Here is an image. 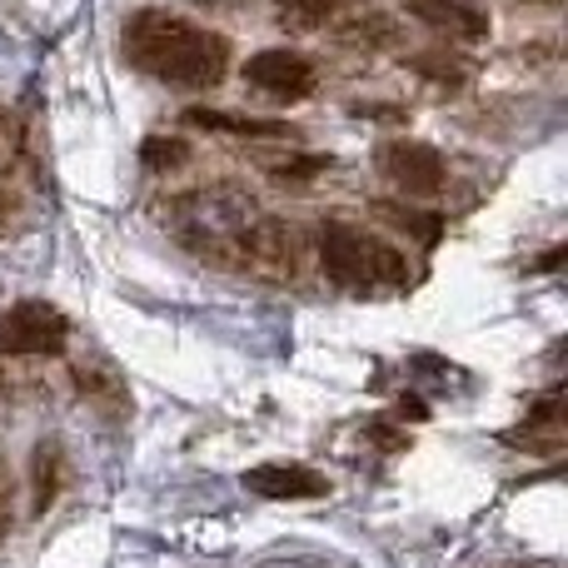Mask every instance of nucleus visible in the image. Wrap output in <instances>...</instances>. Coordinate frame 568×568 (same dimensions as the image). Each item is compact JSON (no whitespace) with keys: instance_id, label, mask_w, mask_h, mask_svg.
I'll list each match as a JSON object with an SVG mask.
<instances>
[{"instance_id":"1","label":"nucleus","mask_w":568,"mask_h":568,"mask_svg":"<svg viewBox=\"0 0 568 568\" xmlns=\"http://www.w3.org/2000/svg\"><path fill=\"white\" fill-rule=\"evenodd\" d=\"M120 55L140 75L175 90H215L230 75V40L210 26L175 16V10L145 6L120 26Z\"/></svg>"},{"instance_id":"2","label":"nucleus","mask_w":568,"mask_h":568,"mask_svg":"<svg viewBox=\"0 0 568 568\" xmlns=\"http://www.w3.org/2000/svg\"><path fill=\"white\" fill-rule=\"evenodd\" d=\"M320 270H324V280L349 294L404 290V284H409V260H404L389 240H379L364 225H349V220H324Z\"/></svg>"},{"instance_id":"3","label":"nucleus","mask_w":568,"mask_h":568,"mask_svg":"<svg viewBox=\"0 0 568 568\" xmlns=\"http://www.w3.org/2000/svg\"><path fill=\"white\" fill-rule=\"evenodd\" d=\"M70 339V320L50 300H16L0 314V354L30 359V354H60Z\"/></svg>"},{"instance_id":"4","label":"nucleus","mask_w":568,"mask_h":568,"mask_svg":"<svg viewBox=\"0 0 568 568\" xmlns=\"http://www.w3.org/2000/svg\"><path fill=\"white\" fill-rule=\"evenodd\" d=\"M379 170L409 200L444 195V180H449V165H444V155L429 140H389V145H379Z\"/></svg>"},{"instance_id":"5","label":"nucleus","mask_w":568,"mask_h":568,"mask_svg":"<svg viewBox=\"0 0 568 568\" xmlns=\"http://www.w3.org/2000/svg\"><path fill=\"white\" fill-rule=\"evenodd\" d=\"M245 85H255L260 95H270V100H300L314 90V65L290 45L260 50L245 65Z\"/></svg>"},{"instance_id":"6","label":"nucleus","mask_w":568,"mask_h":568,"mask_svg":"<svg viewBox=\"0 0 568 568\" xmlns=\"http://www.w3.org/2000/svg\"><path fill=\"white\" fill-rule=\"evenodd\" d=\"M245 489L260 494L270 504H294V499H324L329 479H324L314 464H294V459H270L245 469Z\"/></svg>"},{"instance_id":"7","label":"nucleus","mask_w":568,"mask_h":568,"mask_svg":"<svg viewBox=\"0 0 568 568\" xmlns=\"http://www.w3.org/2000/svg\"><path fill=\"white\" fill-rule=\"evenodd\" d=\"M404 10H409L419 26L439 30V36H449V40L489 36V16H484L479 6H469V0H404Z\"/></svg>"},{"instance_id":"8","label":"nucleus","mask_w":568,"mask_h":568,"mask_svg":"<svg viewBox=\"0 0 568 568\" xmlns=\"http://www.w3.org/2000/svg\"><path fill=\"white\" fill-rule=\"evenodd\" d=\"M185 120L195 130H220V135H250V140H300V130L290 120H250V115H225V110L190 105Z\"/></svg>"},{"instance_id":"9","label":"nucleus","mask_w":568,"mask_h":568,"mask_svg":"<svg viewBox=\"0 0 568 568\" xmlns=\"http://www.w3.org/2000/svg\"><path fill=\"white\" fill-rule=\"evenodd\" d=\"M60 494V449L55 444H36L30 459V514H45Z\"/></svg>"},{"instance_id":"10","label":"nucleus","mask_w":568,"mask_h":568,"mask_svg":"<svg viewBox=\"0 0 568 568\" xmlns=\"http://www.w3.org/2000/svg\"><path fill=\"white\" fill-rule=\"evenodd\" d=\"M344 6H354V0H275V16H280V26H290V30H320V26H329Z\"/></svg>"},{"instance_id":"11","label":"nucleus","mask_w":568,"mask_h":568,"mask_svg":"<svg viewBox=\"0 0 568 568\" xmlns=\"http://www.w3.org/2000/svg\"><path fill=\"white\" fill-rule=\"evenodd\" d=\"M339 40L344 45H394L399 40V26H394L389 16H364V20H354V26H339Z\"/></svg>"},{"instance_id":"12","label":"nucleus","mask_w":568,"mask_h":568,"mask_svg":"<svg viewBox=\"0 0 568 568\" xmlns=\"http://www.w3.org/2000/svg\"><path fill=\"white\" fill-rule=\"evenodd\" d=\"M409 65L419 70V75H429V80H444V85H464V80H469V65H464V60H454V55H439V50L414 55Z\"/></svg>"},{"instance_id":"13","label":"nucleus","mask_w":568,"mask_h":568,"mask_svg":"<svg viewBox=\"0 0 568 568\" xmlns=\"http://www.w3.org/2000/svg\"><path fill=\"white\" fill-rule=\"evenodd\" d=\"M379 215H389V220H399V230L404 235H414V240H424V245H434V240L444 235V225H439V215H409V210H394V205H379Z\"/></svg>"},{"instance_id":"14","label":"nucleus","mask_w":568,"mask_h":568,"mask_svg":"<svg viewBox=\"0 0 568 568\" xmlns=\"http://www.w3.org/2000/svg\"><path fill=\"white\" fill-rule=\"evenodd\" d=\"M329 165H334L329 155H300V160H290V165H280V170H275V180H280V185H304V180L324 175Z\"/></svg>"},{"instance_id":"15","label":"nucleus","mask_w":568,"mask_h":568,"mask_svg":"<svg viewBox=\"0 0 568 568\" xmlns=\"http://www.w3.org/2000/svg\"><path fill=\"white\" fill-rule=\"evenodd\" d=\"M190 160V150H185V140H145V165H155V170H165V165H185Z\"/></svg>"},{"instance_id":"16","label":"nucleus","mask_w":568,"mask_h":568,"mask_svg":"<svg viewBox=\"0 0 568 568\" xmlns=\"http://www.w3.org/2000/svg\"><path fill=\"white\" fill-rule=\"evenodd\" d=\"M364 439L379 444V449H404V444H409V434L389 429V419H369V424H364Z\"/></svg>"},{"instance_id":"17","label":"nucleus","mask_w":568,"mask_h":568,"mask_svg":"<svg viewBox=\"0 0 568 568\" xmlns=\"http://www.w3.org/2000/svg\"><path fill=\"white\" fill-rule=\"evenodd\" d=\"M10 534V489H6V479H0V539Z\"/></svg>"},{"instance_id":"18","label":"nucleus","mask_w":568,"mask_h":568,"mask_svg":"<svg viewBox=\"0 0 568 568\" xmlns=\"http://www.w3.org/2000/svg\"><path fill=\"white\" fill-rule=\"evenodd\" d=\"M10 215H16V205H10V195H6V190H0V235H6Z\"/></svg>"},{"instance_id":"19","label":"nucleus","mask_w":568,"mask_h":568,"mask_svg":"<svg viewBox=\"0 0 568 568\" xmlns=\"http://www.w3.org/2000/svg\"><path fill=\"white\" fill-rule=\"evenodd\" d=\"M0 384H6V374H0Z\"/></svg>"}]
</instances>
